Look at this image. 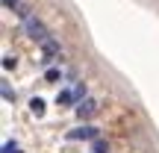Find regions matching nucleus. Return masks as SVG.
<instances>
[{
  "mask_svg": "<svg viewBox=\"0 0 159 153\" xmlns=\"http://www.w3.org/2000/svg\"><path fill=\"white\" fill-rule=\"evenodd\" d=\"M39 62H41V68H50L53 62L65 65V53H62V44H59V41L53 38V35L41 41V59H39Z\"/></svg>",
  "mask_w": 159,
  "mask_h": 153,
  "instance_id": "1",
  "label": "nucleus"
},
{
  "mask_svg": "<svg viewBox=\"0 0 159 153\" xmlns=\"http://www.w3.org/2000/svg\"><path fill=\"white\" fill-rule=\"evenodd\" d=\"M24 33H27V35H30L33 41H39V44H41L44 38H50V33H47L44 21H41L39 15H30L27 21H24Z\"/></svg>",
  "mask_w": 159,
  "mask_h": 153,
  "instance_id": "2",
  "label": "nucleus"
},
{
  "mask_svg": "<svg viewBox=\"0 0 159 153\" xmlns=\"http://www.w3.org/2000/svg\"><path fill=\"white\" fill-rule=\"evenodd\" d=\"M100 136V130L97 127H91V124H85V127H77V130H68V142H94V138Z\"/></svg>",
  "mask_w": 159,
  "mask_h": 153,
  "instance_id": "3",
  "label": "nucleus"
},
{
  "mask_svg": "<svg viewBox=\"0 0 159 153\" xmlns=\"http://www.w3.org/2000/svg\"><path fill=\"white\" fill-rule=\"evenodd\" d=\"M74 112H77V118H80V121L91 118V115L97 112V100H91V97H85V100H80L77 106H74Z\"/></svg>",
  "mask_w": 159,
  "mask_h": 153,
  "instance_id": "4",
  "label": "nucleus"
},
{
  "mask_svg": "<svg viewBox=\"0 0 159 153\" xmlns=\"http://www.w3.org/2000/svg\"><path fill=\"white\" fill-rule=\"evenodd\" d=\"M56 103H59V106H77V97H74V85H65V88L59 91Z\"/></svg>",
  "mask_w": 159,
  "mask_h": 153,
  "instance_id": "5",
  "label": "nucleus"
},
{
  "mask_svg": "<svg viewBox=\"0 0 159 153\" xmlns=\"http://www.w3.org/2000/svg\"><path fill=\"white\" fill-rule=\"evenodd\" d=\"M74 97H77V103H80V100H85V97H89V83L77 79V83H74Z\"/></svg>",
  "mask_w": 159,
  "mask_h": 153,
  "instance_id": "6",
  "label": "nucleus"
},
{
  "mask_svg": "<svg viewBox=\"0 0 159 153\" xmlns=\"http://www.w3.org/2000/svg\"><path fill=\"white\" fill-rule=\"evenodd\" d=\"M62 77H65L62 68H44V79H47V83H59Z\"/></svg>",
  "mask_w": 159,
  "mask_h": 153,
  "instance_id": "7",
  "label": "nucleus"
},
{
  "mask_svg": "<svg viewBox=\"0 0 159 153\" xmlns=\"http://www.w3.org/2000/svg\"><path fill=\"white\" fill-rule=\"evenodd\" d=\"M30 112L41 118V115H44V100H41V97H33V100H30Z\"/></svg>",
  "mask_w": 159,
  "mask_h": 153,
  "instance_id": "8",
  "label": "nucleus"
},
{
  "mask_svg": "<svg viewBox=\"0 0 159 153\" xmlns=\"http://www.w3.org/2000/svg\"><path fill=\"white\" fill-rule=\"evenodd\" d=\"M0 88H3V100H6V103H15V100H18V94H15V91H12V85L6 83V79H3V83H0Z\"/></svg>",
  "mask_w": 159,
  "mask_h": 153,
  "instance_id": "9",
  "label": "nucleus"
},
{
  "mask_svg": "<svg viewBox=\"0 0 159 153\" xmlns=\"http://www.w3.org/2000/svg\"><path fill=\"white\" fill-rule=\"evenodd\" d=\"M91 153H109V144H106V142H103V138H100V136H97V138H94V142H91Z\"/></svg>",
  "mask_w": 159,
  "mask_h": 153,
  "instance_id": "10",
  "label": "nucleus"
},
{
  "mask_svg": "<svg viewBox=\"0 0 159 153\" xmlns=\"http://www.w3.org/2000/svg\"><path fill=\"white\" fill-rule=\"evenodd\" d=\"M15 15H18V18H21V21H27V18H30V15H33V9H30V6H27V3H21V6H18V9H15Z\"/></svg>",
  "mask_w": 159,
  "mask_h": 153,
  "instance_id": "11",
  "label": "nucleus"
},
{
  "mask_svg": "<svg viewBox=\"0 0 159 153\" xmlns=\"http://www.w3.org/2000/svg\"><path fill=\"white\" fill-rule=\"evenodd\" d=\"M12 68H18V59L12 56V53H6L3 56V71H12Z\"/></svg>",
  "mask_w": 159,
  "mask_h": 153,
  "instance_id": "12",
  "label": "nucleus"
},
{
  "mask_svg": "<svg viewBox=\"0 0 159 153\" xmlns=\"http://www.w3.org/2000/svg\"><path fill=\"white\" fill-rule=\"evenodd\" d=\"M3 6H6V9H9V12H15L18 6H21V0H3Z\"/></svg>",
  "mask_w": 159,
  "mask_h": 153,
  "instance_id": "13",
  "label": "nucleus"
},
{
  "mask_svg": "<svg viewBox=\"0 0 159 153\" xmlns=\"http://www.w3.org/2000/svg\"><path fill=\"white\" fill-rule=\"evenodd\" d=\"M15 150H18L15 142H6V144H3V153H15Z\"/></svg>",
  "mask_w": 159,
  "mask_h": 153,
  "instance_id": "14",
  "label": "nucleus"
},
{
  "mask_svg": "<svg viewBox=\"0 0 159 153\" xmlns=\"http://www.w3.org/2000/svg\"><path fill=\"white\" fill-rule=\"evenodd\" d=\"M15 153H21V147H18V150H15Z\"/></svg>",
  "mask_w": 159,
  "mask_h": 153,
  "instance_id": "15",
  "label": "nucleus"
}]
</instances>
